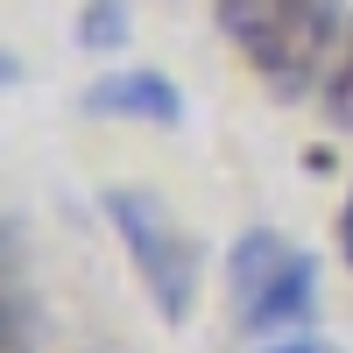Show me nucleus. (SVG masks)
Wrapping results in <instances>:
<instances>
[{
    "mask_svg": "<svg viewBox=\"0 0 353 353\" xmlns=\"http://www.w3.org/2000/svg\"><path fill=\"white\" fill-rule=\"evenodd\" d=\"M318 113H325V121H332L339 134H353V28H346L339 57H332L325 85H318Z\"/></svg>",
    "mask_w": 353,
    "mask_h": 353,
    "instance_id": "obj_6",
    "label": "nucleus"
},
{
    "mask_svg": "<svg viewBox=\"0 0 353 353\" xmlns=\"http://www.w3.org/2000/svg\"><path fill=\"white\" fill-rule=\"evenodd\" d=\"M339 254H346V269H353V191H346V205H339Z\"/></svg>",
    "mask_w": 353,
    "mask_h": 353,
    "instance_id": "obj_8",
    "label": "nucleus"
},
{
    "mask_svg": "<svg viewBox=\"0 0 353 353\" xmlns=\"http://www.w3.org/2000/svg\"><path fill=\"white\" fill-rule=\"evenodd\" d=\"M261 353H339V346H325V339H304V332H290V339H269Z\"/></svg>",
    "mask_w": 353,
    "mask_h": 353,
    "instance_id": "obj_7",
    "label": "nucleus"
},
{
    "mask_svg": "<svg viewBox=\"0 0 353 353\" xmlns=\"http://www.w3.org/2000/svg\"><path fill=\"white\" fill-rule=\"evenodd\" d=\"M92 121H141V128H176L184 121V92L163 71H113L99 85H85L78 99Z\"/></svg>",
    "mask_w": 353,
    "mask_h": 353,
    "instance_id": "obj_4",
    "label": "nucleus"
},
{
    "mask_svg": "<svg viewBox=\"0 0 353 353\" xmlns=\"http://www.w3.org/2000/svg\"><path fill=\"white\" fill-rule=\"evenodd\" d=\"M226 297L241 332L290 339L318 318V261L297 241H283L276 226H248L226 254Z\"/></svg>",
    "mask_w": 353,
    "mask_h": 353,
    "instance_id": "obj_2",
    "label": "nucleus"
},
{
    "mask_svg": "<svg viewBox=\"0 0 353 353\" xmlns=\"http://www.w3.org/2000/svg\"><path fill=\"white\" fill-rule=\"evenodd\" d=\"M128 36H134L128 0H85V14H78V50L113 57V50H128Z\"/></svg>",
    "mask_w": 353,
    "mask_h": 353,
    "instance_id": "obj_5",
    "label": "nucleus"
},
{
    "mask_svg": "<svg viewBox=\"0 0 353 353\" xmlns=\"http://www.w3.org/2000/svg\"><path fill=\"white\" fill-rule=\"evenodd\" d=\"M212 21L276 99H304L339 57V0H212Z\"/></svg>",
    "mask_w": 353,
    "mask_h": 353,
    "instance_id": "obj_1",
    "label": "nucleus"
},
{
    "mask_svg": "<svg viewBox=\"0 0 353 353\" xmlns=\"http://www.w3.org/2000/svg\"><path fill=\"white\" fill-rule=\"evenodd\" d=\"M99 205H106L113 233H121V248L134 261L141 290H149L156 318H163V325H184V318L198 311V276H205V254L191 241V226L176 219L156 191H128V184L106 191Z\"/></svg>",
    "mask_w": 353,
    "mask_h": 353,
    "instance_id": "obj_3",
    "label": "nucleus"
}]
</instances>
